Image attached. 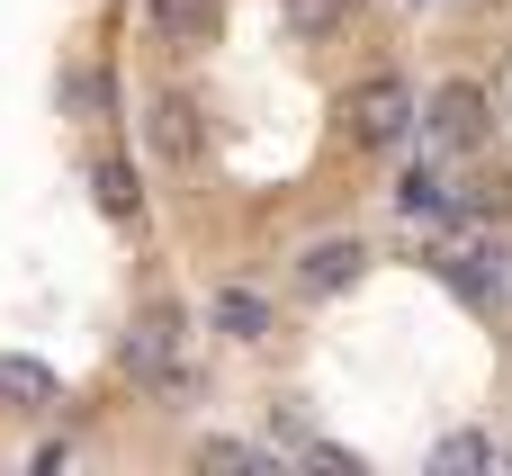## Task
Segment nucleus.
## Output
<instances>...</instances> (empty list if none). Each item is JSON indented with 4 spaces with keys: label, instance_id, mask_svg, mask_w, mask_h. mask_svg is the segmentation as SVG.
I'll return each instance as SVG.
<instances>
[{
    "label": "nucleus",
    "instance_id": "nucleus-2",
    "mask_svg": "<svg viewBox=\"0 0 512 476\" xmlns=\"http://www.w3.org/2000/svg\"><path fill=\"white\" fill-rule=\"evenodd\" d=\"M117 360H126L144 387L189 396V369H180V306H144V315H135V333L117 342Z\"/></svg>",
    "mask_w": 512,
    "mask_h": 476
},
{
    "label": "nucleus",
    "instance_id": "nucleus-3",
    "mask_svg": "<svg viewBox=\"0 0 512 476\" xmlns=\"http://www.w3.org/2000/svg\"><path fill=\"white\" fill-rule=\"evenodd\" d=\"M423 135H432L441 153H477V144H486V90H477V81H441V90L423 99Z\"/></svg>",
    "mask_w": 512,
    "mask_h": 476
},
{
    "label": "nucleus",
    "instance_id": "nucleus-14",
    "mask_svg": "<svg viewBox=\"0 0 512 476\" xmlns=\"http://www.w3.org/2000/svg\"><path fill=\"white\" fill-rule=\"evenodd\" d=\"M486 459H495V441H486V432H450V441L432 450V468H486Z\"/></svg>",
    "mask_w": 512,
    "mask_h": 476
},
{
    "label": "nucleus",
    "instance_id": "nucleus-5",
    "mask_svg": "<svg viewBox=\"0 0 512 476\" xmlns=\"http://www.w3.org/2000/svg\"><path fill=\"white\" fill-rule=\"evenodd\" d=\"M144 27H153L171 54H207L216 27H225V0H144Z\"/></svg>",
    "mask_w": 512,
    "mask_h": 476
},
{
    "label": "nucleus",
    "instance_id": "nucleus-8",
    "mask_svg": "<svg viewBox=\"0 0 512 476\" xmlns=\"http://www.w3.org/2000/svg\"><path fill=\"white\" fill-rule=\"evenodd\" d=\"M54 99H63V117H81V126H108V117H117V81H108L99 63H63Z\"/></svg>",
    "mask_w": 512,
    "mask_h": 476
},
{
    "label": "nucleus",
    "instance_id": "nucleus-1",
    "mask_svg": "<svg viewBox=\"0 0 512 476\" xmlns=\"http://www.w3.org/2000/svg\"><path fill=\"white\" fill-rule=\"evenodd\" d=\"M414 126H423V99H414L405 72H369V81H351V99H342V135H351L360 153H387V144H405Z\"/></svg>",
    "mask_w": 512,
    "mask_h": 476
},
{
    "label": "nucleus",
    "instance_id": "nucleus-15",
    "mask_svg": "<svg viewBox=\"0 0 512 476\" xmlns=\"http://www.w3.org/2000/svg\"><path fill=\"white\" fill-rule=\"evenodd\" d=\"M306 468H324V476H360V459H351L342 441H306Z\"/></svg>",
    "mask_w": 512,
    "mask_h": 476
},
{
    "label": "nucleus",
    "instance_id": "nucleus-9",
    "mask_svg": "<svg viewBox=\"0 0 512 476\" xmlns=\"http://www.w3.org/2000/svg\"><path fill=\"white\" fill-rule=\"evenodd\" d=\"M279 27H288L297 45H333V36L351 27V0H279Z\"/></svg>",
    "mask_w": 512,
    "mask_h": 476
},
{
    "label": "nucleus",
    "instance_id": "nucleus-12",
    "mask_svg": "<svg viewBox=\"0 0 512 476\" xmlns=\"http://www.w3.org/2000/svg\"><path fill=\"white\" fill-rule=\"evenodd\" d=\"M216 333H225V342H261V333H270V306H261L252 288H225V297H216Z\"/></svg>",
    "mask_w": 512,
    "mask_h": 476
},
{
    "label": "nucleus",
    "instance_id": "nucleus-7",
    "mask_svg": "<svg viewBox=\"0 0 512 476\" xmlns=\"http://www.w3.org/2000/svg\"><path fill=\"white\" fill-rule=\"evenodd\" d=\"M0 405L9 414H54L63 405V378L45 360H27V351H0Z\"/></svg>",
    "mask_w": 512,
    "mask_h": 476
},
{
    "label": "nucleus",
    "instance_id": "nucleus-10",
    "mask_svg": "<svg viewBox=\"0 0 512 476\" xmlns=\"http://www.w3.org/2000/svg\"><path fill=\"white\" fill-rule=\"evenodd\" d=\"M396 207H405L414 225H450V216H459V198H450L441 171H405V180H396Z\"/></svg>",
    "mask_w": 512,
    "mask_h": 476
},
{
    "label": "nucleus",
    "instance_id": "nucleus-6",
    "mask_svg": "<svg viewBox=\"0 0 512 476\" xmlns=\"http://www.w3.org/2000/svg\"><path fill=\"white\" fill-rule=\"evenodd\" d=\"M153 153H162V162H180V171L207 153V117H198V99H180V90H162V99H153Z\"/></svg>",
    "mask_w": 512,
    "mask_h": 476
},
{
    "label": "nucleus",
    "instance_id": "nucleus-11",
    "mask_svg": "<svg viewBox=\"0 0 512 476\" xmlns=\"http://www.w3.org/2000/svg\"><path fill=\"white\" fill-rule=\"evenodd\" d=\"M90 189H99V216H117V225H135V207H144V189H135V162H90Z\"/></svg>",
    "mask_w": 512,
    "mask_h": 476
},
{
    "label": "nucleus",
    "instance_id": "nucleus-13",
    "mask_svg": "<svg viewBox=\"0 0 512 476\" xmlns=\"http://www.w3.org/2000/svg\"><path fill=\"white\" fill-rule=\"evenodd\" d=\"M198 468H243V476H261V468H270V450H252V441H198Z\"/></svg>",
    "mask_w": 512,
    "mask_h": 476
},
{
    "label": "nucleus",
    "instance_id": "nucleus-4",
    "mask_svg": "<svg viewBox=\"0 0 512 476\" xmlns=\"http://www.w3.org/2000/svg\"><path fill=\"white\" fill-rule=\"evenodd\" d=\"M360 270H369L360 234H315L297 252V297H342V288H360Z\"/></svg>",
    "mask_w": 512,
    "mask_h": 476
}]
</instances>
